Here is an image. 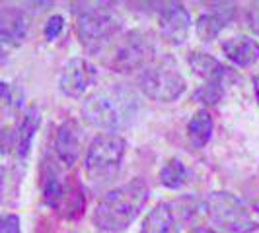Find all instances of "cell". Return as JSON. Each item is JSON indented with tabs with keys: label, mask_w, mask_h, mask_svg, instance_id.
Returning <instances> with one entry per match:
<instances>
[{
	"label": "cell",
	"mask_w": 259,
	"mask_h": 233,
	"mask_svg": "<svg viewBox=\"0 0 259 233\" xmlns=\"http://www.w3.org/2000/svg\"><path fill=\"white\" fill-rule=\"evenodd\" d=\"M139 95L125 84H109L94 90L82 103V116L94 129L113 134L127 129L139 115Z\"/></svg>",
	"instance_id": "1"
},
{
	"label": "cell",
	"mask_w": 259,
	"mask_h": 233,
	"mask_svg": "<svg viewBox=\"0 0 259 233\" xmlns=\"http://www.w3.org/2000/svg\"><path fill=\"white\" fill-rule=\"evenodd\" d=\"M148 185L144 179H133L105 194L94 210L92 221L100 231L119 233L127 229L141 214L148 200Z\"/></svg>",
	"instance_id": "2"
},
{
	"label": "cell",
	"mask_w": 259,
	"mask_h": 233,
	"mask_svg": "<svg viewBox=\"0 0 259 233\" xmlns=\"http://www.w3.org/2000/svg\"><path fill=\"white\" fill-rule=\"evenodd\" d=\"M82 10H76V33L82 47L92 54H100L121 31V24L115 14L105 4H80Z\"/></svg>",
	"instance_id": "3"
},
{
	"label": "cell",
	"mask_w": 259,
	"mask_h": 233,
	"mask_svg": "<svg viewBox=\"0 0 259 233\" xmlns=\"http://www.w3.org/2000/svg\"><path fill=\"white\" fill-rule=\"evenodd\" d=\"M127 142L119 134H100L90 142L84 155V171L94 183L111 181L121 169Z\"/></svg>",
	"instance_id": "4"
},
{
	"label": "cell",
	"mask_w": 259,
	"mask_h": 233,
	"mask_svg": "<svg viewBox=\"0 0 259 233\" xmlns=\"http://www.w3.org/2000/svg\"><path fill=\"white\" fill-rule=\"evenodd\" d=\"M207 214L210 221L226 233H253L259 227L244 200L232 193L217 191L208 194Z\"/></svg>",
	"instance_id": "5"
},
{
	"label": "cell",
	"mask_w": 259,
	"mask_h": 233,
	"mask_svg": "<svg viewBox=\"0 0 259 233\" xmlns=\"http://www.w3.org/2000/svg\"><path fill=\"white\" fill-rule=\"evenodd\" d=\"M139 86L144 91V95H148L150 99H156V101H162V103L176 101L187 88L185 78L171 56L160 59L146 66L141 74Z\"/></svg>",
	"instance_id": "6"
},
{
	"label": "cell",
	"mask_w": 259,
	"mask_h": 233,
	"mask_svg": "<svg viewBox=\"0 0 259 233\" xmlns=\"http://www.w3.org/2000/svg\"><path fill=\"white\" fill-rule=\"evenodd\" d=\"M154 52V41L144 31H129L119 39L109 66L115 72H133L150 63Z\"/></svg>",
	"instance_id": "7"
},
{
	"label": "cell",
	"mask_w": 259,
	"mask_h": 233,
	"mask_svg": "<svg viewBox=\"0 0 259 233\" xmlns=\"http://www.w3.org/2000/svg\"><path fill=\"white\" fill-rule=\"evenodd\" d=\"M158 26L162 35L174 45H182L189 35L191 29V16L180 2H168L162 4L158 12Z\"/></svg>",
	"instance_id": "8"
},
{
	"label": "cell",
	"mask_w": 259,
	"mask_h": 233,
	"mask_svg": "<svg viewBox=\"0 0 259 233\" xmlns=\"http://www.w3.org/2000/svg\"><path fill=\"white\" fill-rule=\"evenodd\" d=\"M96 70L86 59H72L68 61L59 76V90L66 97H80L94 82Z\"/></svg>",
	"instance_id": "9"
},
{
	"label": "cell",
	"mask_w": 259,
	"mask_h": 233,
	"mask_svg": "<svg viewBox=\"0 0 259 233\" xmlns=\"http://www.w3.org/2000/svg\"><path fill=\"white\" fill-rule=\"evenodd\" d=\"M210 8L212 10L201 14L197 18V24H195L197 37L205 41V43L219 37V33L232 22L234 16H236V4H232V2H214Z\"/></svg>",
	"instance_id": "10"
},
{
	"label": "cell",
	"mask_w": 259,
	"mask_h": 233,
	"mask_svg": "<svg viewBox=\"0 0 259 233\" xmlns=\"http://www.w3.org/2000/svg\"><path fill=\"white\" fill-rule=\"evenodd\" d=\"M82 142H84V134L76 121L68 119L59 127L57 138H55V152L66 167L74 165L78 161L80 152H82Z\"/></svg>",
	"instance_id": "11"
},
{
	"label": "cell",
	"mask_w": 259,
	"mask_h": 233,
	"mask_svg": "<svg viewBox=\"0 0 259 233\" xmlns=\"http://www.w3.org/2000/svg\"><path fill=\"white\" fill-rule=\"evenodd\" d=\"M29 22H27L26 14L20 8L6 6L0 8V43L8 49L18 47L27 35Z\"/></svg>",
	"instance_id": "12"
},
{
	"label": "cell",
	"mask_w": 259,
	"mask_h": 233,
	"mask_svg": "<svg viewBox=\"0 0 259 233\" xmlns=\"http://www.w3.org/2000/svg\"><path fill=\"white\" fill-rule=\"evenodd\" d=\"M222 49H224L226 59L240 68H247L259 61V41L247 35H236L228 39L222 45Z\"/></svg>",
	"instance_id": "13"
},
{
	"label": "cell",
	"mask_w": 259,
	"mask_h": 233,
	"mask_svg": "<svg viewBox=\"0 0 259 233\" xmlns=\"http://www.w3.org/2000/svg\"><path fill=\"white\" fill-rule=\"evenodd\" d=\"M189 66L199 78H203L205 84H217L222 86L224 80L228 76V70L208 52H199L195 51L189 54Z\"/></svg>",
	"instance_id": "14"
},
{
	"label": "cell",
	"mask_w": 259,
	"mask_h": 233,
	"mask_svg": "<svg viewBox=\"0 0 259 233\" xmlns=\"http://www.w3.org/2000/svg\"><path fill=\"white\" fill-rule=\"evenodd\" d=\"M141 233H180L178 220L169 204H158L154 206L143 221Z\"/></svg>",
	"instance_id": "15"
},
{
	"label": "cell",
	"mask_w": 259,
	"mask_h": 233,
	"mask_svg": "<svg viewBox=\"0 0 259 233\" xmlns=\"http://www.w3.org/2000/svg\"><path fill=\"white\" fill-rule=\"evenodd\" d=\"M39 125H41V111L37 107H29L22 119V123H20L18 134H16V152L20 157H27Z\"/></svg>",
	"instance_id": "16"
},
{
	"label": "cell",
	"mask_w": 259,
	"mask_h": 233,
	"mask_svg": "<svg viewBox=\"0 0 259 233\" xmlns=\"http://www.w3.org/2000/svg\"><path fill=\"white\" fill-rule=\"evenodd\" d=\"M212 129H214V123H212V116L207 109H199L189 125H187V138L193 148H205L212 136Z\"/></svg>",
	"instance_id": "17"
},
{
	"label": "cell",
	"mask_w": 259,
	"mask_h": 233,
	"mask_svg": "<svg viewBox=\"0 0 259 233\" xmlns=\"http://www.w3.org/2000/svg\"><path fill=\"white\" fill-rule=\"evenodd\" d=\"M185 181H187V167H185V163L182 159L171 157L162 165V169H160V183L166 189H171V191L182 189Z\"/></svg>",
	"instance_id": "18"
},
{
	"label": "cell",
	"mask_w": 259,
	"mask_h": 233,
	"mask_svg": "<svg viewBox=\"0 0 259 233\" xmlns=\"http://www.w3.org/2000/svg\"><path fill=\"white\" fill-rule=\"evenodd\" d=\"M63 194H65V189H63L61 181L55 175L47 177V181L43 185V200H45V204L51 208H57L59 202L63 200Z\"/></svg>",
	"instance_id": "19"
},
{
	"label": "cell",
	"mask_w": 259,
	"mask_h": 233,
	"mask_svg": "<svg viewBox=\"0 0 259 233\" xmlns=\"http://www.w3.org/2000/svg\"><path fill=\"white\" fill-rule=\"evenodd\" d=\"M222 93V86H217V84H203L201 90L195 91V99H199L201 103L205 105H217L221 101Z\"/></svg>",
	"instance_id": "20"
},
{
	"label": "cell",
	"mask_w": 259,
	"mask_h": 233,
	"mask_svg": "<svg viewBox=\"0 0 259 233\" xmlns=\"http://www.w3.org/2000/svg\"><path fill=\"white\" fill-rule=\"evenodd\" d=\"M63 27H65V18L63 16H51L47 20V24L43 27V35L47 41H55L63 33Z\"/></svg>",
	"instance_id": "21"
},
{
	"label": "cell",
	"mask_w": 259,
	"mask_h": 233,
	"mask_svg": "<svg viewBox=\"0 0 259 233\" xmlns=\"http://www.w3.org/2000/svg\"><path fill=\"white\" fill-rule=\"evenodd\" d=\"M0 233H22L20 218L16 214H8L0 218Z\"/></svg>",
	"instance_id": "22"
},
{
	"label": "cell",
	"mask_w": 259,
	"mask_h": 233,
	"mask_svg": "<svg viewBox=\"0 0 259 233\" xmlns=\"http://www.w3.org/2000/svg\"><path fill=\"white\" fill-rule=\"evenodd\" d=\"M249 26L253 31L259 33V4H255L251 10H249Z\"/></svg>",
	"instance_id": "23"
},
{
	"label": "cell",
	"mask_w": 259,
	"mask_h": 233,
	"mask_svg": "<svg viewBox=\"0 0 259 233\" xmlns=\"http://www.w3.org/2000/svg\"><path fill=\"white\" fill-rule=\"evenodd\" d=\"M10 84H6V82H0V103L4 101V99H10Z\"/></svg>",
	"instance_id": "24"
},
{
	"label": "cell",
	"mask_w": 259,
	"mask_h": 233,
	"mask_svg": "<svg viewBox=\"0 0 259 233\" xmlns=\"http://www.w3.org/2000/svg\"><path fill=\"white\" fill-rule=\"evenodd\" d=\"M189 233H219V231H212V229H207V227H195Z\"/></svg>",
	"instance_id": "25"
},
{
	"label": "cell",
	"mask_w": 259,
	"mask_h": 233,
	"mask_svg": "<svg viewBox=\"0 0 259 233\" xmlns=\"http://www.w3.org/2000/svg\"><path fill=\"white\" fill-rule=\"evenodd\" d=\"M253 84H255V97H257V103H259V78H253Z\"/></svg>",
	"instance_id": "26"
},
{
	"label": "cell",
	"mask_w": 259,
	"mask_h": 233,
	"mask_svg": "<svg viewBox=\"0 0 259 233\" xmlns=\"http://www.w3.org/2000/svg\"><path fill=\"white\" fill-rule=\"evenodd\" d=\"M2 181H4V169L0 167V193H2Z\"/></svg>",
	"instance_id": "27"
}]
</instances>
